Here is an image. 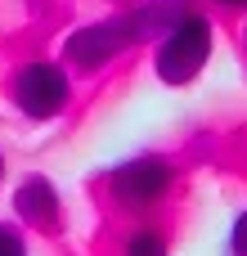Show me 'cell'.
I'll list each match as a JSON object with an SVG mask.
<instances>
[{"label": "cell", "mask_w": 247, "mask_h": 256, "mask_svg": "<svg viewBox=\"0 0 247 256\" xmlns=\"http://www.w3.org/2000/svg\"><path fill=\"white\" fill-rule=\"evenodd\" d=\"M180 18H184V0H153V4H144V9H135V14H122V18L90 22V27L72 32L68 45H63V54H68V63L94 72V68H104L112 54H122L126 45L148 40V36L162 32V27H176Z\"/></svg>", "instance_id": "1"}, {"label": "cell", "mask_w": 247, "mask_h": 256, "mask_svg": "<svg viewBox=\"0 0 247 256\" xmlns=\"http://www.w3.org/2000/svg\"><path fill=\"white\" fill-rule=\"evenodd\" d=\"M0 180H4V158H0Z\"/></svg>", "instance_id": "10"}, {"label": "cell", "mask_w": 247, "mask_h": 256, "mask_svg": "<svg viewBox=\"0 0 247 256\" xmlns=\"http://www.w3.org/2000/svg\"><path fill=\"white\" fill-rule=\"evenodd\" d=\"M68 94H72V86H68V76H63V68L58 63H27L18 76H14V104L27 112V117H36V122H45V117H58L63 108H68Z\"/></svg>", "instance_id": "4"}, {"label": "cell", "mask_w": 247, "mask_h": 256, "mask_svg": "<svg viewBox=\"0 0 247 256\" xmlns=\"http://www.w3.org/2000/svg\"><path fill=\"white\" fill-rule=\"evenodd\" d=\"M0 256H27V243L14 225H0Z\"/></svg>", "instance_id": "7"}, {"label": "cell", "mask_w": 247, "mask_h": 256, "mask_svg": "<svg viewBox=\"0 0 247 256\" xmlns=\"http://www.w3.org/2000/svg\"><path fill=\"white\" fill-rule=\"evenodd\" d=\"M212 58V18L202 14H184L162 40H158V54H153V72L166 81V86H189Z\"/></svg>", "instance_id": "2"}, {"label": "cell", "mask_w": 247, "mask_h": 256, "mask_svg": "<svg viewBox=\"0 0 247 256\" xmlns=\"http://www.w3.org/2000/svg\"><path fill=\"white\" fill-rule=\"evenodd\" d=\"M14 216L22 220V225H32V230H58V220H63V212H58V194H54V184L45 180V176H27L22 184H18V194H14Z\"/></svg>", "instance_id": "5"}, {"label": "cell", "mask_w": 247, "mask_h": 256, "mask_svg": "<svg viewBox=\"0 0 247 256\" xmlns=\"http://www.w3.org/2000/svg\"><path fill=\"white\" fill-rule=\"evenodd\" d=\"M230 256H247V212L234 220V230H230Z\"/></svg>", "instance_id": "8"}, {"label": "cell", "mask_w": 247, "mask_h": 256, "mask_svg": "<svg viewBox=\"0 0 247 256\" xmlns=\"http://www.w3.org/2000/svg\"><path fill=\"white\" fill-rule=\"evenodd\" d=\"M171 184H176L171 162H166V158H153V153L122 162V166L108 176V194H112L122 207H153V202H162V198L171 194Z\"/></svg>", "instance_id": "3"}, {"label": "cell", "mask_w": 247, "mask_h": 256, "mask_svg": "<svg viewBox=\"0 0 247 256\" xmlns=\"http://www.w3.org/2000/svg\"><path fill=\"white\" fill-rule=\"evenodd\" d=\"M216 4H230V9H238V4H247V0H216Z\"/></svg>", "instance_id": "9"}, {"label": "cell", "mask_w": 247, "mask_h": 256, "mask_svg": "<svg viewBox=\"0 0 247 256\" xmlns=\"http://www.w3.org/2000/svg\"><path fill=\"white\" fill-rule=\"evenodd\" d=\"M122 256H166V234H158V230H135V234L126 238Z\"/></svg>", "instance_id": "6"}]
</instances>
